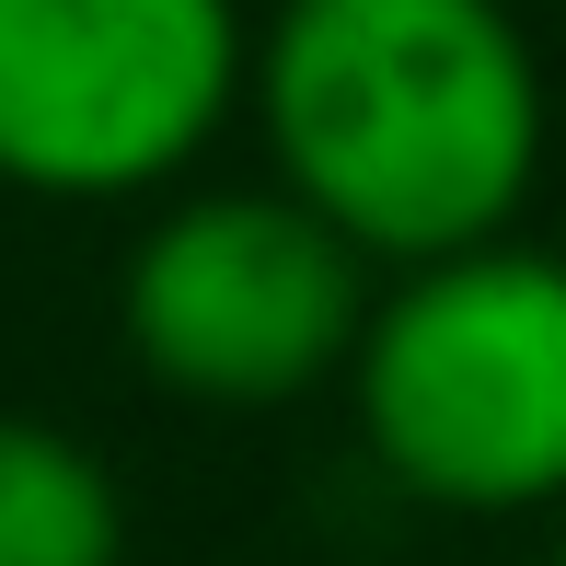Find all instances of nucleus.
<instances>
[{"instance_id": "1", "label": "nucleus", "mask_w": 566, "mask_h": 566, "mask_svg": "<svg viewBox=\"0 0 566 566\" xmlns=\"http://www.w3.org/2000/svg\"><path fill=\"white\" fill-rule=\"evenodd\" d=\"M243 116L266 174L370 266L521 231L555 150L544 46L509 0H277L254 23Z\"/></svg>"}, {"instance_id": "4", "label": "nucleus", "mask_w": 566, "mask_h": 566, "mask_svg": "<svg viewBox=\"0 0 566 566\" xmlns=\"http://www.w3.org/2000/svg\"><path fill=\"white\" fill-rule=\"evenodd\" d=\"M243 0H0V186L127 209L209 163L243 116Z\"/></svg>"}, {"instance_id": "3", "label": "nucleus", "mask_w": 566, "mask_h": 566, "mask_svg": "<svg viewBox=\"0 0 566 566\" xmlns=\"http://www.w3.org/2000/svg\"><path fill=\"white\" fill-rule=\"evenodd\" d=\"M381 266L313 197L266 186H163L116 266V336L150 394L209 417H277V405L347 381Z\"/></svg>"}, {"instance_id": "6", "label": "nucleus", "mask_w": 566, "mask_h": 566, "mask_svg": "<svg viewBox=\"0 0 566 566\" xmlns=\"http://www.w3.org/2000/svg\"><path fill=\"white\" fill-rule=\"evenodd\" d=\"M555 566H566V509H555Z\"/></svg>"}, {"instance_id": "5", "label": "nucleus", "mask_w": 566, "mask_h": 566, "mask_svg": "<svg viewBox=\"0 0 566 566\" xmlns=\"http://www.w3.org/2000/svg\"><path fill=\"white\" fill-rule=\"evenodd\" d=\"M0 566H127L116 462L12 405H0Z\"/></svg>"}, {"instance_id": "2", "label": "nucleus", "mask_w": 566, "mask_h": 566, "mask_svg": "<svg viewBox=\"0 0 566 566\" xmlns=\"http://www.w3.org/2000/svg\"><path fill=\"white\" fill-rule=\"evenodd\" d=\"M336 394L394 497L451 521L566 509V254L485 231L381 266Z\"/></svg>"}]
</instances>
